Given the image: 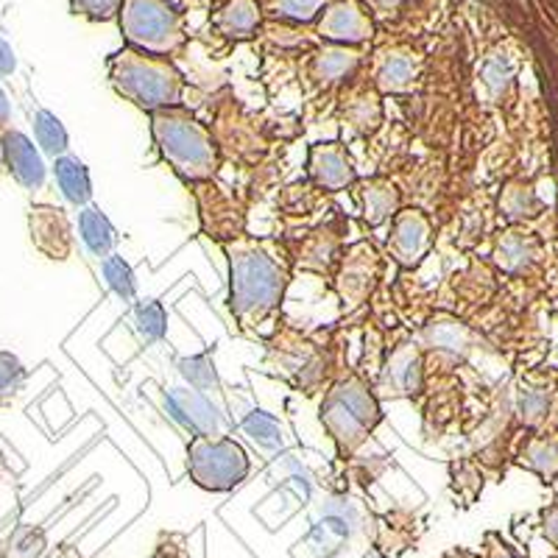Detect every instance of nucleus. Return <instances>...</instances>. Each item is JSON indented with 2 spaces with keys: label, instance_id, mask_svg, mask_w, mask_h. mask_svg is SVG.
Masks as SVG:
<instances>
[{
  "label": "nucleus",
  "instance_id": "20e7f679",
  "mask_svg": "<svg viewBox=\"0 0 558 558\" xmlns=\"http://www.w3.org/2000/svg\"><path fill=\"white\" fill-rule=\"evenodd\" d=\"M383 418L375 391L361 377L338 383L322 405V425L332 436L341 456L355 452Z\"/></svg>",
  "mask_w": 558,
  "mask_h": 558
},
{
  "label": "nucleus",
  "instance_id": "5701e85b",
  "mask_svg": "<svg viewBox=\"0 0 558 558\" xmlns=\"http://www.w3.org/2000/svg\"><path fill=\"white\" fill-rule=\"evenodd\" d=\"M32 126L34 134H37V143L43 146V151L48 157H64V151H68V132H64L62 121H59L57 114H51L48 109H37Z\"/></svg>",
  "mask_w": 558,
  "mask_h": 558
},
{
  "label": "nucleus",
  "instance_id": "7c9ffc66",
  "mask_svg": "<svg viewBox=\"0 0 558 558\" xmlns=\"http://www.w3.org/2000/svg\"><path fill=\"white\" fill-rule=\"evenodd\" d=\"M26 386V368L12 352L0 349V402L14 400Z\"/></svg>",
  "mask_w": 558,
  "mask_h": 558
},
{
  "label": "nucleus",
  "instance_id": "a878e982",
  "mask_svg": "<svg viewBox=\"0 0 558 558\" xmlns=\"http://www.w3.org/2000/svg\"><path fill=\"white\" fill-rule=\"evenodd\" d=\"M104 268V279H107L109 291L114 293L123 302H132L134 293H137V279H134L132 266L123 260L121 254H109L107 260L101 263Z\"/></svg>",
  "mask_w": 558,
  "mask_h": 558
},
{
  "label": "nucleus",
  "instance_id": "2eb2a0df",
  "mask_svg": "<svg viewBox=\"0 0 558 558\" xmlns=\"http://www.w3.org/2000/svg\"><path fill=\"white\" fill-rule=\"evenodd\" d=\"M260 0H227L223 7L213 12V26L221 37L232 39V43H243L252 39L260 28Z\"/></svg>",
  "mask_w": 558,
  "mask_h": 558
},
{
  "label": "nucleus",
  "instance_id": "dca6fc26",
  "mask_svg": "<svg viewBox=\"0 0 558 558\" xmlns=\"http://www.w3.org/2000/svg\"><path fill=\"white\" fill-rule=\"evenodd\" d=\"M357 207L363 213V221L368 227H383L386 221H391L400 209V191L393 187L386 179H368V182L357 184L355 191Z\"/></svg>",
  "mask_w": 558,
  "mask_h": 558
},
{
  "label": "nucleus",
  "instance_id": "f704fd0d",
  "mask_svg": "<svg viewBox=\"0 0 558 558\" xmlns=\"http://www.w3.org/2000/svg\"><path fill=\"white\" fill-rule=\"evenodd\" d=\"M349 121L355 123L357 129H368V123H375L380 118V104L377 96H357L355 101H349Z\"/></svg>",
  "mask_w": 558,
  "mask_h": 558
},
{
  "label": "nucleus",
  "instance_id": "f3484780",
  "mask_svg": "<svg viewBox=\"0 0 558 558\" xmlns=\"http://www.w3.org/2000/svg\"><path fill=\"white\" fill-rule=\"evenodd\" d=\"M418 73L416 57L405 48H393L386 57L377 62L375 84L383 89V93H405V89L413 87V78Z\"/></svg>",
  "mask_w": 558,
  "mask_h": 558
},
{
  "label": "nucleus",
  "instance_id": "6e6552de",
  "mask_svg": "<svg viewBox=\"0 0 558 558\" xmlns=\"http://www.w3.org/2000/svg\"><path fill=\"white\" fill-rule=\"evenodd\" d=\"M318 34L324 39H330L332 45L357 48V45L375 37V20H372V14H368L361 0H336L322 12Z\"/></svg>",
  "mask_w": 558,
  "mask_h": 558
},
{
  "label": "nucleus",
  "instance_id": "58836bf2",
  "mask_svg": "<svg viewBox=\"0 0 558 558\" xmlns=\"http://www.w3.org/2000/svg\"><path fill=\"white\" fill-rule=\"evenodd\" d=\"M14 70H17V59H14L12 48L0 39V76H12Z\"/></svg>",
  "mask_w": 558,
  "mask_h": 558
},
{
  "label": "nucleus",
  "instance_id": "9b49d317",
  "mask_svg": "<svg viewBox=\"0 0 558 558\" xmlns=\"http://www.w3.org/2000/svg\"><path fill=\"white\" fill-rule=\"evenodd\" d=\"M168 411L177 418L179 425L193 438L198 436H218L221 433V416H218L216 405L204 397L202 391H191V388H173L166 397Z\"/></svg>",
  "mask_w": 558,
  "mask_h": 558
},
{
  "label": "nucleus",
  "instance_id": "a211bd4d",
  "mask_svg": "<svg viewBox=\"0 0 558 558\" xmlns=\"http://www.w3.org/2000/svg\"><path fill=\"white\" fill-rule=\"evenodd\" d=\"M78 232H82V241L87 246V252L98 260H107L112 254L114 243H118V235H114V227L109 223V218L104 216L101 209L87 204L78 216Z\"/></svg>",
  "mask_w": 558,
  "mask_h": 558
},
{
  "label": "nucleus",
  "instance_id": "aec40b11",
  "mask_svg": "<svg viewBox=\"0 0 558 558\" xmlns=\"http://www.w3.org/2000/svg\"><path fill=\"white\" fill-rule=\"evenodd\" d=\"M53 173H57V184L62 196L70 204H76V207H87L89 196H93V184H89V171L82 159L59 157Z\"/></svg>",
  "mask_w": 558,
  "mask_h": 558
},
{
  "label": "nucleus",
  "instance_id": "c85d7f7f",
  "mask_svg": "<svg viewBox=\"0 0 558 558\" xmlns=\"http://www.w3.org/2000/svg\"><path fill=\"white\" fill-rule=\"evenodd\" d=\"M470 330L463 327V324L458 322H450V318H445V322L438 324H430L425 330V341L430 343L433 349H447V352H463V349L470 347Z\"/></svg>",
  "mask_w": 558,
  "mask_h": 558
},
{
  "label": "nucleus",
  "instance_id": "393cba45",
  "mask_svg": "<svg viewBox=\"0 0 558 558\" xmlns=\"http://www.w3.org/2000/svg\"><path fill=\"white\" fill-rule=\"evenodd\" d=\"M243 430L252 438L254 445L263 447V450H279L282 447V430H279V422L266 411H252L243 418Z\"/></svg>",
  "mask_w": 558,
  "mask_h": 558
},
{
  "label": "nucleus",
  "instance_id": "0eeeda50",
  "mask_svg": "<svg viewBox=\"0 0 558 558\" xmlns=\"http://www.w3.org/2000/svg\"><path fill=\"white\" fill-rule=\"evenodd\" d=\"M380 279V254L368 243H355L341 257V268L336 274V293L347 311L363 305Z\"/></svg>",
  "mask_w": 558,
  "mask_h": 558
},
{
  "label": "nucleus",
  "instance_id": "bb28decb",
  "mask_svg": "<svg viewBox=\"0 0 558 558\" xmlns=\"http://www.w3.org/2000/svg\"><path fill=\"white\" fill-rule=\"evenodd\" d=\"M179 366V375L184 380L191 383L193 391H216L218 388V372H216V363L209 361V355H196V357H182L177 363Z\"/></svg>",
  "mask_w": 558,
  "mask_h": 558
},
{
  "label": "nucleus",
  "instance_id": "473e14b6",
  "mask_svg": "<svg viewBox=\"0 0 558 558\" xmlns=\"http://www.w3.org/2000/svg\"><path fill=\"white\" fill-rule=\"evenodd\" d=\"M123 0H70V12L78 17L96 20V23H107V20L118 17Z\"/></svg>",
  "mask_w": 558,
  "mask_h": 558
},
{
  "label": "nucleus",
  "instance_id": "1a4fd4ad",
  "mask_svg": "<svg viewBox=\"0 0 558 558\" xmlns=\"http://www.w3.org/2000/svg\"><path fill=\"white\" fill-rule=\"evenodd\" d=\"M28 227H32V241L48 260H68L73 252V235H70V221L62 207L51 204H37L28 213Z\"/></svg>",
  "mask_w": 558,
  "mask_h": 558
},
{
  "label": "nucleus",
  "instance_id": "7ed1b4c3",
  "mask_svg": "<svg viewBox=\"0 0 558 558\" xmlns=\"http://www.w3.org/2000/svg\"><path fill=\"white\" fill-rule=\"evenodd\" d=\"M109 82L123 98L146 112L179 107L184 96V76L171 59L134 51L129 45L109 57Z\"/></svg>",
  "mask_w": 558,
  "mask_h": 558
},
{
  "label": "nucleus",
  "instance_id": "9d476101",
  "mask_svg": "<svg viewBox=\"0 0 558 558\" xmlns=\"http://www.w3.org/2000/svg\"><path fill=\"white\" fill-rule=\"evenodd\" d=\"M430 246V221L422 209H402L393 216L391 238H388V252L400 266H416L418 257Z\"/></svg>",
  "mask_w": 558,
  "mask_h": 558
},
{
  "label": "nucleus",
  "instance_id": "f03ea898",
  "mask_svg": "<svg viewBox=\"0 0 558 558\" xmlns=\"http://www.w3.org/2000/svg\"><path fill=\"white\" fill-rule=\"evenodd\" d=\"M151 134L162 159L184 182H209L221 168L213 134L182 107L151 112Z\"/></svg>",
  "mask_w": 558,
  "mask_h": 558
},
{
  "label": "nucleus",
  "instance_id": "6ab92c4d",
  "mask_svg": "<svg viewBox=\"0 0 558 558\" xmlns=\"http://www.w3.org/2000/svg\"><path fill=\"white\" fill-rule=\"evenodd\" d=\"M357 64H361V51H357V48H347V45H324L322 51L313 57L311 73L318 82H338V78H347Z\"/></svg>",
  "mask_w": 558,
  "mask_h": 558
},
{
  "label": "nucleus",
  "instance_id": "423d86ee",
  "mask_svg": "<svg viewBox=\"0 0 558 558\" xmlns=\"http://www.w3.org/2000/svg\"><path fill=\"white\" fill-rule=\"evenodd\" d=\"M252 461L235 438L198 436L187 445V472L207 492H229L246 481Z\"/></svg>",
  "mask_w": 558,
  "mask_h": 558
},
{
  "label": "nucleus",
  "instance_id": "2f4dec72",
  "mask_svg": "<svg viewBox=\"0 0 558 558\" xmlns=\"http://www.w3.org/2000/svg\"><path fill=\"white\" fill-rule=\"evenodd\" d=\"M536 193L527 187V184H508L506 193H502V213H506L511 221H520V218L533 216V209H536Z\"/></svg>",
  "mask_w": 558,
  "mask_h": 558
},
{
  "label": "nucleus",
  "instance_id": "a19ab883",
  "mask_svg": "<svg viewBox=\"0 0 558 558\" xmlns=\"http://www.w3.org/2000/svg\"><path fill=\"white\" fill-rule=\"evenodd\" d=\"M184 7H209L213 0H182Z\"/></svg>",
  "mask_w": 558,
  "mask_h": 558
},
{
  "label": "nucleus",
  "instance_id": "ddd939ff",
  "mask_svg": "<svg viewBox=\"0 0 558 558\" xmlns=\"http://www.w3.org/2000/svg\"><path fill=\"white\" fill-rule=\"evenodd\" d=\"M0 143H3V162H7L9 173L26 191H39L45 184V173L48 171H45L43 154L37 151V146H34L26 134L14 132V129H7Z\"/></svg>",
  "mask_w": 558,
  "mask_h": 558
},
{
  "label": "nucleus",
  "instance_id": "c756f323",
  "mask_svg": "<svg viewBox=\"0 0 558 558\" xmlns=\"http://www.w3.org/2000/svg\"><path fill=\"white\" fill-rule=\"evenodd\" d=\"M332 0H266L268 12L293 23H313Z\"/></svg>",
  "mask_w": 558,
  "mask_h": 558
},
{
  "label": "nucleus",
  "instance_id": "72a5a7b5",
  "mask_svg": "<svg viewBox=\"0 0 558 558\" xmlns=\"http://www.w3.org/2000/svg\"><path fill=\"white\" fill-rule=\"evenodd\" d=\"M550 408V393L547 391H522L520 397V418L527 427L539 425Z\"/></svg>",
  "mask_w": 558,
  "mask_h": 558
},
{
  "label": "nucleus",
  "instance_id": "b1692460",
  "mask_svg": "<svg viewBox=\"0 0 558 558\" xmlns=\"http://www.w3.org/2000/svg\"><path fill=\"white\" fill-rule=\"evenodd\" d=\"M134 327H137L140 338L146 343L162 341L168 332V316L166 307L159 305L157 299H146V302H137L134 307Z\"/></svg>",
  "mask_w": 558,
  "mask_h": 558
},
{
  "label": "nucleus",
  "instance_id": "e433bc0d",
  "mask_svg": "<svg viewBox=\"0 0 558 558\" xmlns=\"http://www.w3.org/2000/svg\"><path fill=\"white\" fill-rule=\"evenodd\" d=\"M483 558H520L514 553V547L506 545V542L500 539V536H495V533H488L486 536V550H483Z\"/></svg>",
  "mask_w": 558,
  "mask_h": 558
},
{
  "label": "nucleus",
  "instance_id": "4be33fe9",
  "mask_svg": "<svg viewBox=\"0 0 558 558\" xmlns=\"http://www.w3.org/2000/svg\"><path fill=\"white\" fill-rule=\"evenodd\" d=\"M536 257V246H533L531 238L520 235V232H508V235L500 238L495 252V260L500 263L502 271L517 274L522 268H527Z\"/></svg>",
  "mask_w": 558,
  "mask_h": 558
},
{
  "label": "nucleus",
  "instance_id": "39448f33",
  "mask_svg": "<svg viewBox=\"0 0 558 558\" xmlns=\"http://www.w3.org/2000/svg\"><path fill=\"white\" fill-rule=\"evenodd\" d=\"M118 20L134 51L168 59L184 45L182 14L168 0H123Z\"/></svg>",
  "mask_w": 558,
  "mask_h": 558
},
{
  "label": "nucleus",
  "instance_id": "ea45409f",
  "mask_svg": "<svg viewBox=\"0 0 558 558\" xmlns=\"http://www.w3.org/2000/svg\"><path fill=\"white\" fill-rule=\"evenodd\" d=\"M9 121H12V104H9L7 93L0 89V132H7Z\"/></svg>",
  "mask_w": 558,
  "mask_h": 558
},
{
  "label": "nucleus",
  "instance_id": "f257e3e1",
  "mask_svg": "<svg viewBox=\"0 0 558 558\" xmlns=\"http://www.w3.org/2000/svg\"><path fill=\"white\" fill-rule=\"evenodd\" d=\"M229 254V307L243 327L260 324L282 302L288 271L274 260L266 246L238 241L227 246Z\"/></svg>",
  "mask_w": 558,
  "mask_h": 558
},
{
  "label": "nucleus",
  "instance_id": "4c0bfd02",
  "mask_svg": "<svg viewBox=\"0 0 558 558\" xmlns=\"http://www.w3.org/2000/svg\"><path fill=\"white\" fill-rule=\"evenodd\" d=\"M542 533H545V539L558 550V502L545 508V514H542Z\"/></svg>",
  "mask_w": 558,
  "mask_h": 558
},
{
  "label": "nucleus",
  "instance_id": "412c9836",
  "mask_svg": "<svg viewBox=\"0 0 558 558\" xmlns=\"http://www.w3.org/2000/svg\"><path fill=\"white\" fill-rule=\"evenodd\" d=\"M338 252V235L332 232L330 227H322L316 229L313 235H307V243L299 248L296 254V263L307 271H330L332 266V254Z\"/></svg>",
  "mask_w": 558,
  "mask_h": 558
},
{
  "label": "nucleus",
  "instance_id": "c9c22d12",
  "mask_svg": "<svg viewBox=\"0 0 558 558\" xmlns=\"http://www.w3.org/2000/svg\"><path fill=\"white\" fill-rule=\"evenodd\" d=\"M483 78L492 87V93H500L502 87L511 78V68H508V59H488L486 68H483Z\"/></svg>",
  "mask_w": 558,
  "mask_h": 558
},
{
  "label": "nucleus",
  "instance_id": "4468645a",
  "mask_svg": "<svg viewBox=\"0 0 558 558\" xmlns=\"http://www.w3.org/2000/svg\"><path fill=\"white\" fill-rule=\"evenodd\" d=\"M383 397H413L422 388V357L413 347H400L380 375Z\"/></svg>",
  "mask_w": 558,
  "mask_h": 558
},
{
  "label": "nucleus",
  "instance_id": "f8f14e48",
  "mask_svg": "<svg viewBox=\"0 0 558 558\" xmlns=\"http://www.w3.org/2000/svg\"><path fill=\"white\" fill-rule=\"evenodd\" d=\"M307 171L322 191L341 193L355 184V168L349 162V154L341 143H318L311 148Z\"/></svg>",
  "mask_w": 558,
  "mask_h": 558
},
{
  "label": "nucleus",
  "instance_id": "cd10ccee",
  "mask_svg": "<svg viewBox=\"0 0 558 558\" xmlns=\"http://www.w3.org/2000/svg\"><path fill=\"white\" fill-rule=\"evenodd\" d=\"M522 463H527L533 472H539L545 481H550L558 472V441L556 438H533L522 452Z\"/></svg>",
  "mask_w": 558,
  "mask_h": 558
}]
</instances>
